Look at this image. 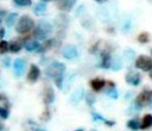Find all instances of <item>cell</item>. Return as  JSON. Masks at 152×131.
Segmentation results:
<instances>
[{
	"instance_id": "cell-1",
	"label": "cell",
	"mask_w": 152,
	"mask_h": 131,
	"mask_svg": "<svg viewBox=\"0 0 152 131\" xmlns=\"http://www.w3.org/2000/svg\"><path fill=\"white\" fill-rule=\"evenodd\" d=\"M65 71V66L61 62H52L48 68H46V75L52 77L56 86L61 89L63 87V75Z\"/></svg>"
},
{
	"instance_id": "cell-2",
	"label": "cell",
	"mask_w": 152,
	"mask_h": 131,
	"mask_svg": "<svg viewBox=\"0 0 152 131\" xmlns=\"http://www.w3.org/2000/svg\"><path fill=\"white\" fill-rule=\"evenodd\" d=\"M52 32V25L49 23V21H45V20H40L37 25V27L34 29V32H33V36L39 39V40H43V39H46L48 36Z\"/></svg>"
},
{
	"instance_id": "cell-3",
	"label": "cell",
	"mask_w": 152,
	"mask_h": 131,
	"mask_svg": "<svg viewBox=\"0 0 152 131\" xmlns=\"http://www.w3.org/2000/svg\"><path fill=\"white\" fill-rule=\"evenodd\" d=\"M34 26V21L31 17L28 15H21L18 21H17V26H15V30L18 33H21V35H25V33H28Z\"/></svg>"
},
{
	"instance_id": "cell-4",
	"label": "cell",
	"mask_w": 152,
	"mask_h": 131,
	"mask_svg": "<svg viewBox=\"0 0 152 131\" xmlns=\"http://www.w3.org/2000/svg\"><path fill=\"white\" fill-rule=\"evenodd\" d=\"M135 67L140 70H145V71H150L152 70V58L150 56L146 55H141L137 58L135 61Z\"/></svg>"
},
{
	"instance_id": "cell-5",
	"label": "cell",
	"mask_w": 152,
	"mask_h": 131,
	"mask_svg": "<svg viewBox=\"0 0 152 131\" xmlns=\"http://www.w3.org/2000/svg\"><path fill=\"white\" fill-rule=\"evenodd\" d=\"M151 101H152V91H150V89H144L137 96V100H135L137 105L140 106V107L146 106L147 104H151Z\"/></svg>"
},
{
	"instance_id": "cell-6",
	"label": "cell",
	"mask_w": 152,
	"mask_h": 131,
	"mask_svg": "<svg viewBox=\"0 0 152 131\" xmlns=\"http://www.w3.org/2000/svg\"><path fill=\"white\" fill-rule=\"evenodd\" d=\"M62 55H63V57L66 58V60H74V58L78 55V51H77V48H76L75 45L68 44V45H65V46L63 48Z\"/></svg>"
},
{
	"instance_id": "cell-7",
	"label": "cell",
	"mask_w": 152,
	"mask_h": 131,
	"mask_svg": "<svg viewBox=\"0 0 152 131\" xmlns=\"http://www.w3.org/2000/svg\"><path fill=\"white\" fill-rule=\"evenodd\" d=\"M39 75H40V70H39L38 66L31 64L30 66V69H28V74H27V81L31 82V83H33V82H36L38 80Z\"/></svg>"
},
{
	"instance_id": "cell-8",
	"label": "cell",
	"mask_w": 152,
	"mask_h": 131,
	"mask_svg": "<svg viewBox=\"0 0 152 131\" xmlns=\"http://www.w3.org/2000/svg\"><path fill=\"white\" fill-rule=\"evenodd\" d=\"M43 99H44V102H45V104H51V102H53V100H55V92H53V89H52L51 86L46 85V86L44 87V91H43Z\"/></svg>"
},
{
	"instance_id": "cell-9",
	"label": "cell",
	"mask_w": 152,
	"mask_h": 131,
	"mask_svg": "<svg viewBox=\"0 0 152 131\" xmlns=\"http://www.w3.org/2000/svg\"><path fill=\"white\" fill-rule=\"evenodd\" d=\"M25 67H26V63L23 58H17L13 63V68H14V74L15 76H21L25 71Z\"/></svg>"
},
{
	"instance_id": "cell-10",
	"label": "cell",
	"mask_w": 152,
	"mask_h": 131,
	"mask_svg": "<svg viewBox=\"0 0 152 131\" xmlns=\"http://www.w3.org/2000/svg\"><path fill=\"white\" fill-rule=\"evenodd\" d=\"M140 80H141L140 75L138 73L133 71V70H131L126 74V82L132 85V86H138L140 83Z\"/></svg>"
},
{
	"instance_id": "cell-11",
	"label": "cell",
	"mask_w": 152,
	"mask_h": 131,
	"mask_svg": "<svg viewBox=\"0 0 152 131\" xmlns=\"http://www.w3.org/2000/svg\"><path fill=\"white\" fill-rule=\"evenodd\" d=\"M57 4V7L61 10V11H70L72 7H74V5L76 4V0H57L56 1Z\"/></svg>"
},
{
	"instance_id": "cell-12",
	"label": "cell",
	"mask_w": 152,
	"mask_h": 131,
	"mask_svg": "<svg viewBox=\"0 0 152 131\" xmlns=\"http://www.w3.org/2000/svg\"><path fill=\"white\" fill-rule=\"evenodd\" d=\"M83 96H84V91L82 88H78L70 95V102L71 104H77L83 99Z\"/></svg>"
},
{
	"instance_id": "cell-13",
	"label": "cell",
	"mask_w": 152,
	"mask_h": 131,
	"mask_svg": "<svg viewBox=\"0 0 152 131\" xmlns=\"http://www.w3.org/2000/svg\"><path fill=\"white\" fill-rule=\"evenodd\" d=\"M104 85H106V81L102 80V79H93V80L90 81V87H91L94 91H96V92L101 91V89L104 87Z\"/></svg>"
},
{
	"instance_id": "cell-14",
	"label": "cell",
	"mask_w": 152,
	"mask_h": 131,
	"mask_svg": "<svg viewBox=\"0 0 152 131\" xmlns=\"http://www.w3.org/2000/svg\"><path fill=\"white\" fill-rule=\"evenodd\" d=\"M24 48L27 50V51H34V50H38L40 48L39 43L37 40H33V39H30V40H26L25 44H24Z\"/></svg>"
},
{
	"instance_id": "cell-15",
	"label": "cell",
	"mask_w": 152,
	"mask_h": 131,
	"mask_svg": "<svg viewBox=\"0 0 152 131\" xmlns=\"http://www.w3.org/2000/svg\"><path fill=\"white\" fill-rule=\"evenodd\" d=\"M17 19H18V14H17L15 12H12V13L7 14V17H6V19H5V24H6V26H8V27L13 26L14 23L18 21Z\"/></svg>"
},
{
	"instance_id": "cell-16",
	"label": "cell",
	"mask_w": 152,
	"mask_h": 131,
	"mask_svg": "<svg viewBox=\"0 0 152 131\" xmlns=\"http://www.w3.org/2000/svg\"><path fill=\"white\" fill-rule=\"evenodd\" d=\"M150 126H152V114H145L142 117L141 124H140V129H148Z\"/></svg>"
},
{
	"instance_id": "cell-17",
	"label": "cell",
	"mask_w": 152,
	"mask_h": 131,
	"mask_svg": "<svg viewBox=\"0 0 152 131\" xmlns=\"http://www.w3.org/2000/svg\"><path fill=\"white\" fill-rule=\"evenodd\" d=\"M112 57L109 55V52H103L102 54V62H101V67L102 68H109L112 66Z\"/></svg>"
},
{
	"instance_id": "cell-18",
	"label": "cell",
	"mask_w": 152,
	"mask_h": 131,
	"mask_svg": "<svg viewBox=\"0 0 152 131\" xmlns=\"http://www.w3.org/2000/svg\"><path fill=\"white\" fill-rule=\"evenodd\" d=\"M45 11H46V4L44 2V1H40V2H38L34 7H33V13L34 14H43V13H45Z\"/></svg>"
},
{
	"instance_id": "cell-19",
	"label": "cell",
	"mask_w": 152,
	"mask_h": 131,
	"mask_svg": "<svg viewBox=\"0 0 152 131\" xmlns=\"http://www.w3.org/2000/svg\"><path fill=\"white\" fill-rule=\"evenodd\" d=\"M20 49H21V44H20L19 40H12V42H10V51L18 52V51H20Z\"/></svg>"
},
{
	"instance_id": "cell-20",
	"label": "cell",
	"mask_w": 152,
	"mask_h": 131,
	"mask_svg": "<svg viewBox=\"0 0 152 131\" xmlns=\"http://www.w3.org/2000/svg\"><path fill=\"white\" fill-rule=\"evenodd\" d=\"M127 126H128V129H131V130H138L139 127H140V125H139V121H138V119H131V120H128V123H127Z\"/></svg>"
},
{
	"instance_id": "cell-21",
	"label": "cell",
	"mask_w": 152,
	"mask_h": 131,
	"mask_svg": "<svg viewBox=\"0 0 152 131\" xmlns=\"http://www.w3.org/2000/svg\"><path fill=\"white\" fill-rule=\"evenodd\" d=\"M13 4L15 6L25 7V6H30L32 4V0H13Z\"/></svg>"
},
{
	"instance_id": "cell-22",
	"label": "cell",
	"mask_w": 152,
	"mask_h": 131,
	"mask_svg": "<svg viewBox=\"0 0 152 131\" xmlns=\"http://www.w3.org/2000/svg\"><path fill=\"white\" fill-rule=\"evenodd\" d=\"M138 40L140 43H147V42H150V35L147 32H141L138 36Z\"/></svg>"
},
{
	"instance_id": "cell-23",
	"label": "cell",
	"mask_w": 152,
	"mask_h": 131,
	"mask_svg": "<svg viewBox=\"0 0 152 131\" xmlns=\"http://www.w3.org/2000/svg\"><path fill=\"white\" fill-rule=\"evenodd\" d=\"M6 51H10V43L2 39L1 43H0V52L1 54H5Z\"/></svg>"
},
{
	"instance_id": "cell-24",
	"label": "cell",
	"mask_w": 152,
	"mask_h": 131,
	"mask_svg": "<svg viewBox=\"0 0 152 131\" xmlns=\"http://www.w3.org/2000/svg\"><path fill=\"white\" fill-rule=\"evenodd\" d=\"M86 101H87L89 105H93V104L95 102V99H94V96H93V94H91V93L86 94Z\"/></svg>"
},
{
	"instance_id": "cell-25",
	"label": "cell",
	"mask_w": 152,
	"mask_h": 131,
	"mask_svg": "<svg viewBox=\"0 0 152 131\" xmlns=\"http://www.w3.org/2000/svg\"><path fill=\"white\" fill-rule=\"evenodd\" d=\"M0 116L2 119H6L8 116V110L6 107H0Z\"/></svg>"
},
{
	"instance_id": "cell-26",
	"label": "cell",
	"mask_w": 152,
	"mask_h": 131,
	"mask_svg": "<svg viewBox=\"0 0 152 131\" xmlns=\"http://www.w3.org/2000/svg\"><path fill=\"white\" fill-rule=\"evenodd\" d=\"M108 96H110L112 99H116L118 98V92L114 88H110L109 92H108Z\"/></svg>"
},
{
	"instance_id": "cell-27",
	"label": "cell",
	"mask_w": 152,
	"mask_h": 131,
	"mask_svg": "<svg viewBox=\"0 0 152 131\" xmlns=\"http://www.w3.org/2000/svg\"><path fill=\"white\" fill-rule=\"evenodd\" d=\"M2 64H4L6 68H8L10 64H11V58H10V57H5V58L2 60Z\"/></svg>"
},
{
	"instance_id": "cell-28",
	"label": "cell",
	"mask_w": 152,
	"mask_h": 131,
	"mask_svg": "<svg viewBox=\"0 0 152 131\" xmlns=\"http://www.w3.org/2000/svg\"><path fill=\"white\" fill-rule=\"evenodd\" d=\"M0 35H1V37L5 36V29H4V27H1V30H0Z\"/></svg>"
},
{
	"instance_id": "cell-29",
	"label": "cell",
	"mask_w": 152,
	"mask_h": 131,
	"mask_svg": "<svg viewBox=\"0 0 152 131\" xmlns=\"http://www.w3.org/2000/svg\"><path fill=\"white\" fill-rule=\"evenodd\" d=\"M95 1H96V2H99V4H102V2H104L106 0H95Z\"/></svg>"
},
{
	"instance_id": "cell-30",
	"label": "cell",
	"mask_w": 152,
	"mask_h": 131,
	"mask_svg": "<svg viewBox=\"0 0 152 131\" xmlns=\"http://www.w3.org/2000/svg\"><path fill=\"white\" fill-rule=\"evenodd\" d=\"M150 77L152 79V70H150Z\"/></svg>"
},
{
	"instance_id": "cell-31",
	"label": "cell",
	"mask_w": 152,
	"mask_h": 131,
	"mask_svg": "<svg viewBox=\"0 0 152 131\" xmlns=\"http://www.w3.org/2000/svg\"><path fill=\"white\" fill-rule=\"evenodd\" d=\"M45 1H57V0H45Z\"/></svg>"
},
{
	"instance_id": "cell-32",
	"label": "cell",
	"mask_w": 152,
	"mask_h": 131,
	"mask_svg": "<svg viewBox=\"0 0 152 131\" xmlns=\"http://www.w3.org/2000/svg\"><path fill=\"white\" fill-rule=\"evenodd\" d=\"M150 105H151V107H152V101H151V104H150Z\"/></svg>"
},
{
	"instance_id": "cell-33",
	"label": "cell",
	"mask_w": 152,
	"mask_h": 131,
	"mask_svg": "<svg viewBox=\"0 0 152 131\" xmlns=\"http://www.w3.org/2000/svg\"><path fill=\"white\" fill-rule=\"evenodd\" d=\"M77 131H82V130H77Z\"/></svg>"
},
{
	"instance_id": "cell-34",
	"label": "cell",
	"mask_w": 152,
	"mask_h": 131,
	"mask_svg": "<svg viewBox=\"0 0 152 131\" xmlns=\"http://www.w3.org/2000/svg\"><path fill=\"white\" fill-rule=\"evenodd\" d=\"M93 131H95V130H93Z\"/></svg>"
},
{
	"instance_id": "cell-35",
	"label": "cell",
	"mask_w": 152,
	"mask_h": 131,
	"mask_svg": "<svg viewBox=\"0 0 152 131\" xmlns=\"http://www.w3.org/2000/svg\"><path fill=\"white\" fill-rule=\"evenodd\" d=\"M151 51H152V49H151Z\"/></svg>"
}]
</instances>
